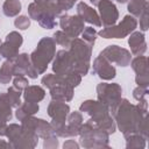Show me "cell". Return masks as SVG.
Instances as JSON below:
<instances>
[{
	"label": "cell",
	"mask_w": 149,
	"mask_h": 149,
	"mask_svg": "<svg viewBox=\"0 0 149 149\" xmlns=\"http://www.w3.org/2000/svg\"><path fill=\"white\" fill-rule=\"evenodd\" d=\"M109 109L125 137L137 133L148 139V114L142 113L136 105L130 104L127 99H120Z\"/></svg>",
	"instance_id": "1"
},
{
	"label": "cell",
	"mask_w": 149,
	"mask_h": 149,
	"mask_svg": "<svg viewBox=\"0 0 149 149\" xmlns=\"http://www.w3.org/2000/svg\"><path fill=\"white\" fill-rule=\"evenodd\" d=\"M56 54V43L52 37H43L37 43L36 49L29 55L30 63L37 74L45 72L48 64L54 59Z\"/></svg>",
	"instance_id": "2"
},
{
	"label": "cell",
	"mask_w": 149,
	"mask_h": 149,
	"mask_svg": "<svg viewBox=\"0 0 149 149\" xmlns=\"http://www.w3.org/2000/svg\"><path fill=\"white\" fill-rule=\"evenodd\" d=\"M80 146L84 148H109L108 146V134L99 129L94 122L88 120L81 123L79 129Z\"/></svg>",
	"instance_id": "3"
},
{
	"label": "cell",
	"mask_w": 149,
	"mask_h": 149,
	"mask_svg": "<svg viewBox=\"0 0 149 149\" xmlns=\"http://www.w3.org/2000/svg\"><path fill=\"white\" fill-rule=\"evenodd\" d=\"M8 140H9V147L17 149V148H35L38 142V136L37 135H28L26 134L21 125L16 123H9L7 125L6 128V134H5Z\"/></svg>",
	"instance_id": "4"
},
{
	"label": "cell",
	"mask_w": 149,
	"mask_h": 149,
	"mask_svg": "<svg viewBox=\"0 0 149 149\" xmlns=\"http://www.w3.org/2000/svg\"><path fill=\"white\" fill-rule=\"evenodd\" d=\"M137 27V21L133 15H126L119 24L102 28L98 35L104 38H123L130 35Z\"/></svg>",
	"instance_id": "5"
},
{
	"label": "cell",
	"mask_w": 149,
	"mask_h": 149,
	"mask_svg": "<svg viewBox=\"0 0 149 149\" xmlns=\"http://www.w3.org/2000/svg\"><path fill=\"white\" fill-rule=\"evenodd\" d=\"M121 93H122V88L116 83H113V84L100 83L97 86L98 100L104 105H106L108 108L115 105L121 99Z\"/></svg>",
	"instance_id": "6"
},
{
	"label": "cell",
	"mask_w": 149,
	"mask_h": 149,
	"mask_svg": "<svg viewBox=\"0 0 149 149\" xmlns=\"http://www.w3.org/2000/svg\"><path fill=\"white\" fill-rule=\"evenodd\" d=\"M99 56L104 57L109 63H115L119 66H128L132 61L130 51L119 45H108L99 54Z\"/></svg>",
	"instance_id": "7"
},
{
	"label": "cell",
	"mask_w": 149,
	"mask_h": 149,
	"mask_svg": "<svg viewBox=\"0 0 149 149\" xmlns=\"http://www.w3.org/2000/svg\"><path fill=\"white\" fill-rule=\"evenodd\" d=\"M22 42L23 38L21 34H19L17 31H10L6 36L5 42L0 45V56L6 59L14 61L19 55V49L22 45Z\"/></svg>",
	"instance_id": "8"
},
{
	"label": "cell",
	"mask_w": 149,
	"mask_h": 149,
	"mask_svg": "<svg viewBox=\"0 0 149 149\" xmlns=\"http://www.w3.org/2000/svg\"><path fill=\"white\" fill-rule=\"evenodd\" d=\"M92 47L93 45L86 43L84 40H80L77 37L72 38L69 50H68L71 55L72 63L74 64L77 62H90L91 56H92Z\"/></svg>",
	"instance_id": "9"
},
{
	"label": "cell",
	"mask_w": 149,
	"mask_h": 149,
	"mask_svg": "<svg viewBox=\"0 0 149 149\" xmlns=\"http://www.w3.org/2000/svg\"><path fill=\"white\" fill-rule=\"evenodd\" d=\"M59 26L63 29V31L69 35L71 38L78 37L81 31L84 30V21L78 15H61L59 19Z\"/></svg>",
	"instance_id": "10"
},
{
	"label": "cell",
	"mask_w": 149,
	"mask_h": 149,
	"mask_svg": "<svg viewBox=\"0 0 149 149\" xmlns=\"http://www.w3.org/2000/svg\"><path fill=\"white\" fill-rule=\"evenodd\" d=\"M80 112H85L87 113L88 115H91V121L92 122H98L100 121L101 119H104L105 116L109 115V108L104 105L102 102H100L99 100H86L84 101L80 107H79Z\"/></svg>",
	"instance_id": "11"
},
{
	"label": "cell",
	"mask_w": 149,
	"mask_h": 149,
	"mask_svg": "<svg viewBox=\"0 0 149 149\" xmlns=\"http://www.w3.org/2000/svg\"><path fill=\"white\" fill-rule=\"evenodd\" d=\"M97 7L99 9L101 24H104L105 27L115 24V22L119 19V12L116 6L111 0H100Z\"/></svg>",
	"instance_id": "12"
},
{
	"label": "cell",
	"mask_w": 149,
	"mask_h": 149,
	"mask_svg": "<svg viewBox=\"0 0 149 149\" xmlns=\"http://www.w3.org/2000/svg\"><path fill=\"white\" fill-rule=\"evenodd\" d=\"M14 65H13V76H24L27 74L29 78L35 79L37 78V72L34 70V68L31 66L30 63V57L28 54L23 52V54H19L15 58V61H13Z\"/></svg>",
	"instance_id": "13"
},
{
	"label": "cell",
	"mask_w": 149,
	"mask_h": 149,
	"mask_svg": "<svg viewBox=\"0 0 149 149\" xmlns=\"http://www.w3.org/2000/svg\"><path fill=\"white\" fill-rule=\"evenodd\" d=\"M72 58L68 50H59L55 54V59L52 62V71L56 74H68L72 71Z\"/></svg>",
	"instance_id": "14"
},
{
	"label": "cell",
	"mask_w": 149,
	"mask_h": 149,
	"mask_svg": "<svg viewBox=\"0 0 149 149\" xmlns=\"http://www.w3.org/2000/svg\"><path fill=\"white\" fill-rule=\"evenodd\" d=\"M93 72L95 74H98V77L104 79V80H111L116 74V70L112 65V63H109L107 59H105L101 56H98V57L94 58V61H93Z\"/></svg>",
	"instance_id": "15"
},
{
	"label": "cell",
	"mask_w": 149,
	"mask_h": 149,
	"mask_svg": "<svg viewBox=\"0 0 149 149\" xmlns=\"http://www.w3.org/2000/svg\"><path fill=\"white\" fill-rule=\"evenodd\" d=\"M77 15L84 22H87V23L93 24L95 27H101L102 26L98 12L95 9H93L92 7H90L87 3L83 2V1L78 2V5H77Z\"/></svg>",
	"instance_id": "16"
},
{
	"label": "cell",
	"mask_w": 149,
	"mask_h": 149,
	"mask_svg": "<svg viewBox=\"0 0 149 149\" xmlns=\"http://www.w3.org/2000/svg\"><path fill=\"white\" fill-rule=\"evenodd\" d=\"M128 44L130 47V54L135 56H141L147 51V42L143 33L133 31L129 36Z\"/></svg>",
	"instance_id": "17"
},
{
	"label": "cell",
	"mask_w": 149,
	"mask_h": 149,
	"mask_svg": "<svg viewBox=\"0 0 149 149\" xmlns=\"http://www.w3.org/2000/svg\"><path fill=\"white\" fill-rule=\"evenodd\" d=\"M50 97L52 100H57V101H64V102L71 101L73 98V88L62 83L50 88Z\"/></svg>",
	"instance_id": "18"
},
{
	"label": "cell",
	"mask_w": 149,
	"mask_h": 149,
	"mask_svg": "<svg viewBox=\"0 0 149 149\" xmlns=\"http://www.w3.org/2000/svg\"><path fill=\"white\" fill-rule=\"evenodd\" d=\"M66 120H68L66 128H68L69 137L79 135V129H80V126L83 123V115H81V113L80 112H72V113H70L68 115Z\"/></svg>",
	"instance_id": "19"
},
{
	"label": "cell",
	"mask_w": 149,
	"mask_h": 149,
	"mask_svg": "<svg viewBox=\"0 0 149 149\" xmlns=\"http://www.w3.org/2000/svg\"><path fill=\"white\" fill-rule=\"evenodd\" d=\"M45 97V91L43 87L37 86V85H28L23 90V99L24 101H30V102H40L43 100Z\"/></svg>",
	"instance_id": "20"
},
{
	"label": "cell",
	"mask_w": 149,
	"mask_h": 149,
	"mask_svg": "<svg viewBox=\"0 0 149 149\" xmlns=\"http://www.w3.org/2000/svg\"><path fill=\"white\" fill-rule=\"evenodd\" d=\"M40 109V106L37 102H30V101H24L23 104H21L19 107H16L15 111V116L19 121L23 120L24 118L29 116V115H34L35 113H37Z\"/></svg>",
	"instance_id": "21"
},
{
	"label": "cell",
	"mask_w": 149,
	"mask_h": 149,
	"mask_svg": "<svg viewBox=\"0 0 149 149\" xmlns=\"http://www.w3.org/2000/svg\"><path fill=\"white\" fill-rule=\"evenodd\" d=\"M35 133H36V135L38 137H41L43 140L47 139V137H50V136L55 135L51 125L49 122H47L45 120H43V119H37L36 127H35Z\"/></svg>",
	"instance_id": "22"
},
{
	"label": "cell",
	"mask_w": 149,
	"mask_h": 149,
	"mask_svg": "<svg viewBox=\"0 0 149 149\" xmlns=\"http://www.w3.org/2000/svg\"><path fill=\"white\" fill-rule=\"evenodd\" d=\"M13 118L12 114V105L9 104V100L7 98L6 93H0V119L7 121H10Z\"/></svg>",
	"instance_id": "23"
},
{
	"label": "cell",
	"mask_w": 149,
	"mask_h": 149,
	"mask_svg": "<svg viewBox=\"0 0 149 149\" xmlns=\"http://www.w3.org/2000/svg\"><path fill=\"white\" fill-rule=\"evenodd\" d=\"M132 69L135 71L136 74H144L149 73V68H148V57L146 56H136L132 61Z\"/></svg>",
	"instance_id": "24"
},
{
	"label": "cell",
	"mask_w": 149,
	"mask_h": 149,
	"mask_svg": "<svg viewBox=\"0 0 149 149\" xmlns=\"http://www.w3.org/2000/svg\"><path fill=\"white\" fill-rule=\"evenodd\" d=\"M2 12L8 17L16 16L21 12V2L19 0H5L2 5Z\"/></svg>",
	"instance_id": "25"
},
{
	"label": "cell",
	"mask_w": 149,
	"mask_h": 149,
	"mask_svg": "<svg viewBox=\"0 0 149 149\" xmlns=\"http://www.w3.org/2000/svg\"><path fill=\"white\" fill-rule=\"evenodd\" d=\"M13 61L7 59L0 68V84H8L13 77Z\"/></svg>",
	"instance_id": "26"
},
{
	"label": "cell",
	"mask_w": 149,
	"mask_h": 149,
	"mask_svg": "<svg viewBox=\"0 0 149 149\" xmlns=\"http://www.w3.org/2000/svg\"><path fill=\"white\" fill-rule=\"evenodd\" d=\"M126 139V148L132 149V148H144L146 147V141L147 139L143 137L142 135L134 133L125 137Z\"/></svg>",
	"instance_id": "27"
},
{
	"label": "cell",
	"mask_w": 149,
	"mask_h": 149,
	"mask_svg": "<svg viewBox=\"0 0 149 149\" xmlns=\"http://www.w3.org/2000/svg\"><path fill=\"white\" fill-rule=\"evenodd\" d=\"M94 125H95L99 129H101V130L106 132L108 135L113 134V133L115 132V129H116V125H115L114 120L112 119V116H109V115L105 116L104 119H101L100 121L95 122Z\"/></svg>",
	"instance_id": "28"
},
{
	"label": "cell",
	"mask_w": 149,
	"mask_h": 149,
	"mask_svg": "<svg viewBox=\"0 0 149 149\" xmlns=\"http://www.w3.org/2000/svg\"><path fill=\"white\" fill-rule=\"evenodd\" d=\"M41 83H42L43 86H45L47 88L50 90V88H52V87H55V86H57V85L64 83V78H63V76H59V74L48 73V74H45V76L42 78Z\"/></svg>",
	"instance_id": "29"
},
{
	"label": "cell",
	"mask_w": 149,
	"mask_h": 149,
	"mask_svg": "<svg viewBox=\"0 0 149 149\" xmlns=\"http://www.w3.org/2000/svg\"><path fill=\"white\" fill-rule=\"evenodd\" d=\"M147 5H148L147 0H129L128 10L130 15H133L134 17H139Z\"/></svg>",
	"instance_id": "30"
},
{
	"label": "cell",
	"mask_w": 149,
	"mask_h": 149,
	"mask_svg": "<svg viewBox=\"0 0 149 149\" xmlns=\"http://www.w3.org/2000/svg\"><path fill=\"white\" fill-rule=\"evenodd\" d=\"M7 98L9 100V104L12 105V107H19L21 105V91L16 90L14 86L9 87L7 90Z\"/></svg>",
	"instance_id": "31"
},
{
	"label": "cell",
	"mask_w": 149,
	"mask_h": 149,
	"mask_svg": "<svg viewBox=\"0 0 149 149\" xmlns=\"http://www.w3.org/2000/svg\"><path fill=\"white\" fill-rule=\"evenodd\" d=\"M52 38H54V41H55L56 44H59V45L65 47V48H69V47H70V43H71V41H72V38H71L69 35H66L63 30H57V31H55Z\"/></svg>",
	"instance_id": "32"
},
{
	"label": "cell",
	"mask_w": 149,
	"mask_h": 149,
	"mask_svg": "<svg viewBox=\"0 0 149 149\" xmlns=\"http://www.w3.org/2000/svg\"><path fill=\"white\" fill-rule=\"evenodd\" d=\"M37 22L44 29H52V28H55L57 26V22L55 20V16H52L50 14H47V13H43L42 16H41V19Z\"/></svg>",
	"instance_id": "33"
},
{
	"label": "cell",
	"mask_w": 149,
	"mask_h": 149,
	"mask_svg": "<svg viewBox=\"0 0 149 149\" xmlns=\"http://www.w3.org/2000/svg\"><path fill=\"white\" fill-rule=\"evenodd\" d=\"M63 78H64V84L69 85L72 88H74L76 86H78L80 84V81H81V76L79 73L74 72V71L69 72L68 74L63 76Z\"/></svg>",
	"instance_id": "34"
},
{
	"label": "cell",
	"mask_w": 149,
	"mask_h": 149,
	"mask_svg": "<svg viewBox=\"0 0 149 149\" xmlns=\"http://www.w3.org/2000/svg\"><path fill=\"white\" fill-rule=\"evenodd\" d=\"M95 36H97V31H95V29H94L93 27H85L84 30L81 31V37H83V40H84L86 43L91 44V45L94 44V42H95Z\"/></svg>",
	"instance_id": "35"
},
{
	"label": "cell",
	"mask_w": 149,
	"mask_h": 149,
	"mask_svg": "<svg viewBox=\"0 0 149 149\" xmlns=\"http://www.w3.org/2000/svg\"><path fill=\"white\" fill-rule=\"evenodd\" d=\"M28 14H29V17L35 20V21H38L43 14V10L41 9V7L36 3V2H31L29 6H28Z\"/></svg>",
	"instance_id": "36"
},
{
	"label": "cell",
	"mask_w": 149,
	"mask_h": 149,
	"mask_svg": "<svg viewBox=\"0 0 149 149\" xmlns=\"http://www.w3.org/2000/svg\"><path fill=\"white\" fill-rule=\"evenodd\" d=\"M14 26L16 28H19L20 30H26L30 26V17L26 16V15H20V16H17L15 19Z\"/></svg>",
	"instance_id": "37"
},
{
	"label": "cell",
	"mask_w": 149,
	"mask_h": 149,
	"mask_svg": "<svg viewBox=\"0 0 149 149\" xmlns=\"http://www.w3.org/2000/svg\"><path fill=\"white\" fill-rule=\"evenodd\" d=\"M28 79L24 76H15V78L13 79V86L19 91H23L28 86Z\"/></svg>",
	"instance_id": "38"
},
{
	"label": "cell",
	"mask_w": 149,
	"mask_h": 149,
	"mask_svg": "<svg viewBox=\"0 0 149 149\" xmlns=\"http://www.w3.org/2000/svg\"><path fill=\"white\" fill-rule=\"evenodd\" d=\"M147 94H148V87L137 86V87L134 88V91H133V97H134V99L137 100V101L144 99Z\"/></svg>",
	"instance_id": "39"
},
{
	"label": "cell",
	"mask_w": 149,
	"mask_h": 149,
	"mask_svg": "<svg viewBox=\"0 0 149 149\" xmlns=\"http://www.w3.org/2000/svg\"><path fill=\"white\" fill-rule=\"evenodd\" d=\"M140 17V28L142 31L148 30V5L144 7L142 14L139 16Z\"/></svg>",
	"instance_id": "40"
},
{
	"label": "cell",
	"mask_w": 149,
	"mask_h": 149,
	"mask_svg": "<svg viewBox=\"0 0 149 149\" xmlns=\"http://www.w3.org/2000/svg\"><path fill=\"white\" fill-rule=\"evenodd\" d=\"M57 147H58V140H57L56 135H52L50 137L44 139V142H43V148L44 149H55Z\"/></svg>",
	"instance_id": "41"
},
{
	"label": "cell",
	"mask_w": 149,
	"mask_h": 149,
	"mask_svg": "<svg viewBox=\"0 0 149 149\" xmlns=\"http://www.w3.org/2000/svg\"><path fill=\"white\" fill-rule=\"evenodd\" d=\"M135 81H136L137 86L148 87V86H149V73L136 74V77H135Z\"/></svg>",
	"instance_id": "42"
},
{
	"label": "cell",
	"mask_w": 149,
	"mask_h": 149,
	"mask_svg": "<svg viewBox=\"0 0 149 149\" xmlns=\"http://www.w3.org/2000/svg\"><path fill=\"white\" fill-rule=\"evenodd\" d=\"M74 2L77 0H57V3L62 10H69L74 6Z\"/></svg>",
	"instance_id": "43"
},
{
	"label": "cell",
	"mask_w": 149,
	"mask_h": 149,
	"mask_svg": "<svg viewBox=\"0 0 149 149\" xmlns=\"http://www.w3.org/2000/svg\"><path fill=\"white\" fill-rule=\"evenodd\" d=\"M63 148L64 149H78L79 144L74 140H66L64 142V144H63Z\"/></svg>",
	"instance_id": "44"
},
{
	"label": "cell",
	"mask_w": 149,
	"mask_h": 149,
	"mask_svg": "<svg viewBox=\"0 0 149 149\" xmlns=\"http://www.w3.org/2000/svg\"><path fill=\"white\" fill-rule=\"evenodd\" d=\"M6 128H7V123L5 120L0 119V136H5L6 134Z\"/></svg>",
	"instance_id": "45"
},
{
	"label": "cell",
	"mask_w": 149,
	"mask_h": 149,
	"mask_svg": "<svg viewBox=\"0 0 149 149\" xmlns=\"http://www.w3.org/2000/svg\"><path fill=\"white\" fill-rule=\"evenodd\" d=\"M0 147H5V148H10V147H9V143H7V142H5V141H2V140H0Z\"/></svg>",
	"instance_id": "46"
},
{
	"label": "cell",
	"mask_w": 149,
	"mask_h": 149,
	"mask_svg": "<svg viewBox=\"0 0 149 149\" xmlns=\"http://www.w3.org/2000/svg\"><path fill=\"white\" fill-rule=\"evenodd\" d=\"M90 1H91L93 5H95V6H97V5H98V2H99L100 0H90Z\"/></svg>",
	"instance_id": "47"
},
{
	"label": "cell",
	"mask_w": 149,
	"mask_h": 149,
	"mask_svg": "<svg viewBox=\"0 0 149 149\" xmlns=\"http://www.w3.org/2000/svg\"><path fill=\"white\" fill-rule=\"evenodd\" d=\"M115 1H118V2H120V3H125V2H127L128 0H115Z\"/></svg>",
	"instance_id": "48"
},
{
	"label": "cell",
	"mask_w": 149,
	"mask_h": 149,
	"mask_svg": "<svg viewBox=\"0 0 149 149\" xmlns=\"http://www.w3.org/2000/svg\"><path fill=\"white\" fill-rule=\"evenodd\" d=\"M42 1H44V0H34V2H36V3H40V2H42Z\"/></svg>",
	"instance_id": "49"
},
{
	"label": "cell",
	"mask_w": 149,
	"mask_h": 149,
	"mask_svg": "<svg viewBox=\"0 0 149 149\" xmlns=\"http://www.w3.org/2000/svg\"><path fill=\"white\" fill-rule=\"evenodd\" d=\"M0 45H1V40H0Z\"/></svg>",
	"instance_id": "50"
}]
</instances>
